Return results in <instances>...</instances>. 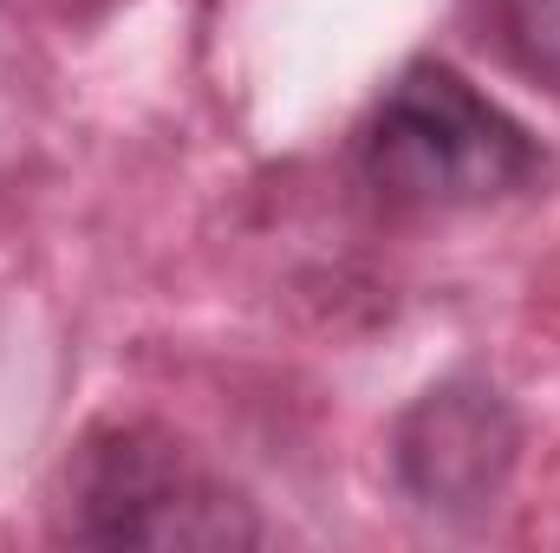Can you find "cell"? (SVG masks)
Segmentation results:
<instances>
[{
  "instance_id": "6da1fadb",
  "label": "cell",
  "mask_w": 560,
  "mask_h": 553,
  "mask_svg": "<svg viewBox=\"0 0 560 553\" xmlns=\"http://www.w3.org/2000/svg\"><path fill=\"white\" fill-rule=\"evenodd\" d=\"M352 163L359 183L398 215L489 209L502 196H522L548 169L528 125L443 59H411L372 98Z\"/></svg>"
},
{
  "instance_id": "7a4b0ae2",
  "label": "cell",
  "mask_w": 560,
  "mask_h": 553,
  "mask_svg": "<svg viewBox=\"0 0 560 553\" xmlns=\"http://www.w3.org/2000/svg\"><path fill=\"white\" fill-rule=\"evenodd\" d=\"M59 534L79 548H261L268 521L176 430L112 416L59 469Z\"/></svg>"
},
{
  "instance_id": "3957f363",
  "label": "cell",
  "mask_w": 560,
  "mask_h": 553,
  "mask_svg": "<svg viewBox=\"0 0 560 553\" xmlns=\"http://www.w3.org/2000/svg\"><path fill=\"white\" fill-rule=\"evenodd\" d=\"M522 462V416L502 385L456 372L392 423V475L436 521H476L502 502Z\"/></svg>"
},
{
  "instance_id": "277c9868",
  "label": "cell",
  "mask_w": 560,
  "mask_h": 553,
  "mask_svg": "<svg viewBox=\"0 0 560 553\" xmlns=\"http://www.w3.org/2000/svg\"><path fill=\"white\" fill-rule=\"evenodd\" d=\"M469 20L509 72L560 98V0H469Z\"/></svg>"
}]
</instances>
